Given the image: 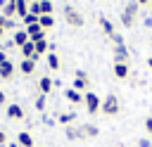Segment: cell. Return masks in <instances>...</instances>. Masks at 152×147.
Here are the masks:
<instances>
[{"label": "cell", "mask_w": 152, "mask_h": 147, "mask_svg": "<svg viewBox=\"0 0 152 147\" xmlns=\"http://www.w3.org/2000/svg\"><path fill=\"white\" fill-rule=\"evenodd\" d=\"M138 2L135 0H131V2H126V7L121 9V24L126 26V28H133V24H135V19H138Z\"/></svg>", "instance_id": "cell-1"}, {"label": "cell", "mask_w": 152, "mask_h": 147, "mask_svg": "<svg viewBox=\"0 0 152 147\" xmlns=\"http://www.w3.org/2000/svg\"><path fill=\"white\" fill-rule=\"evenodd\" d=\"M62 14H64V21H66L69 26H74V28H81V26H83V14H81L74 5H64Z\"/></svg>", "instance_id": "cell-2"}, {"label": "cell", "mask_w": 152, "mask_h": 147, "mask_svg": "<svg viewBox=\"0 0 152 147\" xmlns=\"http://www.w3.org/2000/svg\"><path fill=\"white\" fill-rule=\"evenodd\" d=\"M83 104H86V111L95 116V114L102 109V97L95 95L93 90H86V92H83Z\"/></svg>", "instance_id": "cell-3"}, {"label": "cell", "mask_w": 152, "mask_h": 147, "mask_svg": "<svg viewBox=\"0 0 152 147\" xmlns=\"http://www.w3.org/2000/svg\"><path fill=\"white\" fill-rule=\"evenodd\" d=\"M104 116H116L119 111H121V104H119V97L112 92V95H107L104 100H102V109H100Z\"/></svg>", "instance_id": "cell-4"}, {"label": "cell", "mask_w": 152, "mask_h": 147, "mask_svg": "<svg viewBox=\"0 0 152 147\" xmlns=\"http://www.w3.org/2000/svg\"><path fill=\"white\" fill-rule=\"evenodd\" d=\"M88 85H90V78H88V74H86L83 69H76V76H74V83H71V88H74V90H78V92H86V90H88Z\"/></svg>", "instance_id": "cell-5"}, {"label": "cell", "mask_w": 152, "mask_h": 147, "mask_svg": "<svg viewBox=\"0 0 152 147\" xmlns=\"http://www.w3.org/2000/svg\"><path fill=\"white\" fill-rule=\"evenodd\" d=\"M5 114H7V119L10 121H21L24 119V107L21 104H7V109H5Z\"/></svg>", "instance_id": "cell-6"}, {"label": "cell", "mask_w": 152, "mask_h": 147, "mask_svg": "<svg viewBox=\"0 0 152 147\" xmlns=\"http://www.w3.org/2000/svg\"><path fill=\"white\" fill-rule=\"evenodd\" d=\"M64 133H66V140H69V142H81V140H86L83 133H81V126H74V123H71V126L64 128Z\"/></svg>", "instance_id": "cell-7"}, {"label": "cell", "mask_w": 152, "mask_h": 147, "mask_svg": "<svg viewBox=\"0 0 152 147\" xmlns=\"http://www.w3.org/2000/svg\"><path fill=\"white\" fill-rule=\"evenodd\" d=\"M19 50H21V57H24V59H33V62L40 59V55H36V45H33V40H28L26 45H21Z\"/></svg>", "instance_id": "cell-8"}, {"label": "cell", "mask_w": 152, "mask_h": 147, "mask_svg": "<svg viewBox=\"0 0 152 147\" xmlns=\"http://www.w3.org/2000/svg\"><path fill=\"white\" fill-rule=\"evenodd\" d=\"M14 71H17V66H14L10 59L0 64V78H2V81H10V78H14Z\"/></svg>", "instance_id": "cell-9"}, {"label": "cell", "mask_w": 152, "mask_h": 147, "mask_svg": "<svg viewBox=\"0 0 152 147\" xmlns=\"http://www.w3.org/2000/svg\"><path fill=\"white\" fill-rule=\"evenodd\" d=\"M26 33H28V40H40V38H45V31L40 28V24L26 26Z\"/></svg>", "instance_id": "cell-10"}, {"label": "cell", "mask_w": 152, "mask_h": 147, "mask_svg": "<svg viewBox=\"0 0 152 147\" xmlns=\"http://www.w3.org/2000/svg\"><path fill=\"white\" fill-rule=\"evenodd\" d=\"M126 59H128L126 45H114V64H126Z\"/></svg>", "instance_id": "cell-11"}, {"label": "cell", "mask_w": 152, "mask_h": 147, "mask_svg": "<svg viewBox=\"0 0 152 147\" xmlns=\"http://www.w3.org/2000/svg\"><path fill=\"white\" fill-rule=\"evenodd\" d=\"M52 88H55V81H52L50 76H40V78H38V90H40V95H48Z\"/></svg>", "instance_id": "cell-12"}, {"label": "cell", "mask_w": 152, "mask_h": 147, "mask_svg": "<svg viewBox=\"0 0 152 147\" xmlns=\"http://www.w3.org/2000/svg\"><path fill=\"white\" fill-rule=\"evenodd\" d=\"M64 97H66V102H71V104H81L83 102V92H78V90H74V88H66L64 90Z\"/></svg>", "instance_id": "cell-13"}, {"label": "cell", "mask_w": 152, "mask_h": 147, "mask_svg": "<svg viewBox=\"0 0 152 147\" xmlns=\"http://www.w3.org/2000/svg\"><path fill=\"white\" fill-rule=\"evenodd\" d=\"M81 133H83V138H86V140H90V138H97L100 128H97L95 123H81Z\"/></svg>", "instance_id": "cell-14"}, {"label": "cell", "mask_w": 152, "mask_h": 147, "mask_svg": "<svg viewBox=\"0 0 152 147\" xmlns=\"http://www.w3.org/2000/svg\"><path fill=\"white\" fill-rule=\"evenodd\" d=\"M12 43H14L17 47L26 45V43H28V33H26V28H17V31H14V38H12Z\"/></svg>", "instance_id": "cell-15"}, {"label": "cell", "mask_w": 152, "mask_h": 147, "mask_svg": "<svg viewBox=\"0 0 152 147\" xmlns=\"http://www.w3.org/2000/svg\"><path fill=\"white\" fill-rule=\"evenodd\" d=\"M19 71H21L24 76H31V74L36 71V62H33V59H21V62H19Z\"/></svg>", "instance_id": "cell-16"}, {"label": "cell", "mask_w": 152, "mask_h": 147, "mask_svg": "<svg viewBox=\"0 0 152 147\" xmlns=\"http://www.w3.org/2000/svg\"><path fill=\"white\" fill-rule=\"evenodd\" d=\"M112 71H114V76H116V78H121V81H124V78H128V74H131L128 64H114V66H112Z\"/></svg>", "instance_id": "cell-17"}, {"label": "cell", "mask_w": 152, "mask_h": 147, "mask_svg": "<svg viewBox=\"0 0 152 147\" xmlns=\"http://www.w3.org/2000/svg\"><path fill=\"white\" fill-rule=\"evenodd\" d=\"M38 24H40L43 31H48V28L55 26V17H52V14H40V17H38Z\"/></svg>", "instance_id": "cell-18"}, {"label": "cell", "mask_w": 152, "mask_h": 147, "mask_svg": "<svg viewBox=\"0 0 152 147\" xmlns=\"http://www.w3.org/2000/svg\"><path fill=\"white\" fill-rule=\"evenodd\" d=\"M100 26H102V31H104V36H107V38H112V36L116 33V31H114V24H112L107 17H100Z\"/></svg>", "instance_id": "cell-19"}, {"label": "cell", "mask_w": 152, "mask_h": 147, "mask_svg": "<svg viewBox=\"0 0 152 147\" xmlns=\"http://www.w3.org/2000/svg\"><path fill=\"white\" fill-rule=\"evenodd\" d=\"M14 9H17V17L24 19V17L28 14V0H17V2H14Z\"/></svg>", "instance_id": "cell-20"}, {"label": "cell", "mask_w": 152, "mask_h": 147, "mask_svg": "<svg viewBox=\"0 0 152 147\" xmlns=\"http://www.w3.org/2000/svg\"><path fill=\"white\" fill-rule=\"evenodd\" d=\"M33 45H36V55H45V52H50V43L45 40V38H40V40H33Z\"/></svg>", "instance_id": "cell-21"}, {"label": "cell", "mask_w": 152, "mask_h": 147, "mask_svg": "<svg viewBox=\"0 0 152 147\" xmlns=\"http://www.w3.org/2000/svg\"><path fill=\"white\" fill-rule=\"evenodd\" d=\"M48 66H50L52 71H57V69L62 66V62H59V57H57V52H55V50H50V52H48Z\"/></svg>", "instance_id": "cell-22"}, {"label": "cell", "mask_w": 152, "mask_h": 147, "mask_svg": "<svg viewBox=\"0 0 152 147\" xmlns=\"http://www.w3.org/2000/svg\"><path fill=\"white\" fill-rule=\"evenodd\" d=\"M57 121H59L62 126H71V123L76 121V111H64V114L57 116Z\"/></svg>", "instance_id": "cell-23"}, {"label": "cell", "mask_w": 152, "mask_h": 147, "mask_svg": "<svg viewBox=\"0 0 152 147\" xmlns=\"http://www.w3.org/2000/svg\"><path fill=\"white\" fill-rule=\"evenodd\" d=\"M17 145H19V147H33L31 133H19V135H17Z\"/></svg>", "instance_id": "cell-24"}, {"label": "cell", "mask_w": 152, "mask_h": 147, "mask_svg": "<svg viewBox=\"0 0 152 147\" xmlns=\"http://www.w3.org/2000/svg\"><path fill=\"white\" fill-rule=\"evenodd\" d=\"M52 0H38V14H52Z\"/></svg>", "instance_id": "cell-25"}, {"label": "cell", "mask_w": 152, "mask_h": 147, "mask_svg": "<svg viewBox=\"0 0 152 147\" xmlns=\"http://www.w3.org/2000/svg\"><path fill=\"white\" fill-rule=\"evenodd\" d=\"M14 14H17V9H14V2H5V7H2V17L12 19Z\"/></svg>", "instance_id": "cell-26"}, {"label": "cell", "mask_w": 152, "mask_h": 147, "mask_svg": "<svg viewBox=\"0 0 152 147\" xmlns=\"http://www.w3.org/2000/svg\"><path fill=\"white\" fill-rule=\"evenodd\" d=\"M21 24H24V26H31V24H38V17H36V14H31V12H28V14H26V17H24V19H21Z\"/></svg>", "instance_id": "cell-27"}, {"label": "cell", "mask_w": 152, "mask_h": 147, "mask_svg": "<svg viewBox=\"0 0 152 147\" xmlns=\"http://www.w3.org/2000/svg\"><path fill=\"white\" fill-rule=\"evenodd\" d=\"M2 28H5V31H7V28H17V21H14V19L2 17Z\"/></svg>", "instance_id": "cell-28"}, {"label": "cell", "mask_w": 152, "mask_h": 147, "mask_svg": "<svg viewBox=\"0 0 152 147\" xmlns=\"http://www.w3.org/2000/svg\"><path fill=\"white\" fill-rule=\"evenodd\" d=\"M36 109H38V111L45 109V95H38V97H36Z\"/></svg>", "instance_id": "cell-29"}, {"label": "cell", "mask_w": 152, "mask_h": 147, "mask_svg": "<svg viewBox=\"0 0 152 147\" xmlns=\"http://www.w3.org/2000/svg\"><path fill=\"white\" fill-rule=\"evenodd\" d=\"M145 130H147V135H150V140H152V116L145 119Z\"/></svg>", "instance_id": "cell-30"}, {"label": "cell", "mask_w": 152, "mask_h": 147, "mask_svg": "<svg viewBox=\"0 0 152 147\" xmlns=\"http://www.w3.org/2000/svg\"><path fill=\"white\" fill-rule=\"evenodd\" d=\"M150 145H152L150 138H140V140H138V147H150Z\"/></svg>", "instance_id": "cell-31"}, {"label": "cell", "mask_w": 152, "mask_h": 147, "mask_svg": "<svg viewBox=\"0 0 152 147\" xmlns=\"http://www.w3.org/2000/svg\"><path fill=\"white\" fill-rule=\"evenodd\" d=\"M2 62H7V52L0 47V64H2Z\"/></svg>", "instance_id": "cell-32"}, {"label": "cell", "mask_w": 152, "mask_h": 147, "mask_svg": "<svg viewBox=\"0 0 152 147\" xmlns=\"http://www.w3.org/2000/svg\"><path fill=\"white\" fill-rule=\"evenodd\" d=\"M7 142V135H5V130H0V147Z\"/></svg>", "instance_id": "cell-33"}, {"label": "cell", "mask_w": 152, "mask_h": 147, "mask_svg": "<svg viewBox=\"0 0 152 147\" xmlns=\"http://www.w3.org/2000/svg\"><path fill=\"white\" fill-rule=\"evenodd\" d=\"M5 102H7V97H5V92L0 90V104H5Z\"/></svg>", "instance_id": "cell-34"}, {"label": "cell", "mask_w": 152, "mask_h": 147, "mask_svg": "<svg viewBox=\"0 0 152 147\" xmlns=\"http://www.w3.org/2000/svg\"><path fill=\"white\" fill-rule=\"evenodd\" d=\"M138 5H150V0H135Z\"/></svg>", "instance_id": "cell-35"}, {"label": "cell", "mask_w": 152, "mask_h": 147, "mask_svg": "<svg viewBox=\"0 0 152 147\" xmlns=\"http://www.w3.org/2000/svg\"><path fill=\"white\" fill-rule=\"evenodd\" d=\"M147 66H150V69H152V55H150V57H147Z\"/></svg>", "instance_id": "cell-36"}, {"label": "cell", "mask_w": 152, "mask_h": 147, "mask_svg": "<svg viewBox=\"0 0 152 147\" xmlns=\"http://www.w3.org/2000/svg\"><path fill=\"white\" fill-rule=\"evenodd\" d=\"M2 36H5V28H2V26H0V38H2Z\"/></svg>", "instance_id": "cell-37"}, {"label": "cell", "mask_w": 152, "mask_h": 147, "mask_svg": "<svg viewBox=\"0 0 152 147\" xmlns=\"http://www.w3.org/2000/svg\"><path fill=\"white\" fill-rule=\"evenodd\" d=\"M5 2H7V0H0V7H5Z\"/></svg>", "instance_id": "cell-38"}, {"label": "cell", "mask_w": 152, "mask_h": 147, "mask_svg": "<svg viewBox=\"0 0 152 147\" xmlns=\"http://www.w3.org/2000/svg\"><path fill=\"white\" fill-rule=\"evenodd\" d=\"M28 2H38V0H28Z\"/></svg>", "instance_id": "cell-39"}, {"label": "cell", "mask_w": 152, "mask_h": 147, "mask_svg": "<svg viewBox=\"0 0 152 147\" xmlns=\"http://www.w3.org/2000/svg\"><path fill=\"white\" fill-rule=\"evenodd\" d=\"M150 5H152V0H150Z\"/></svg>", "instance_id": "cell-40"}]
</instances>
